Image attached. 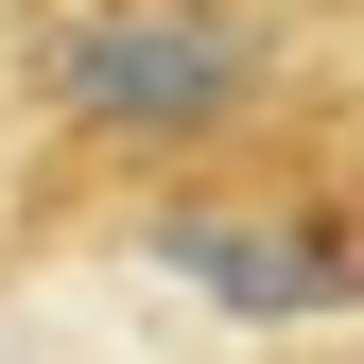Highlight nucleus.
<instances>
[{
	"mask_svg": "<svg viewBox=\"0 0 364 364\" xmlns=\"http://www.w3.org/2000/svg\"><path fill=\"white\" fill-rule=\"evenodd\" d=\"M53 122H87V139H122V156H191L225 139V122L260 105V18L243 0H87V18H53Z\"/></svg>",
	"mask_w": 364,
	"mask_h": 364,
	"instance_id": "1",
	"label": "nucleus"
},
{
	"mask_svg": "<svg viewBox=\"0 0 364 364\" xmlns=\"http://www.w3.org/2000/svg\"><path fill=\"white\" fill-rule=\"evenodd\" d=\"M139 243H156L191 295H225V312H347V295H364V243H347V225L243 208V191H173Z\"/></svg>",
	"mask_w": 364,
	"mask_h": 364,
	"instance_id": "2",
	"label": "nucleus"
}]
</instances>
